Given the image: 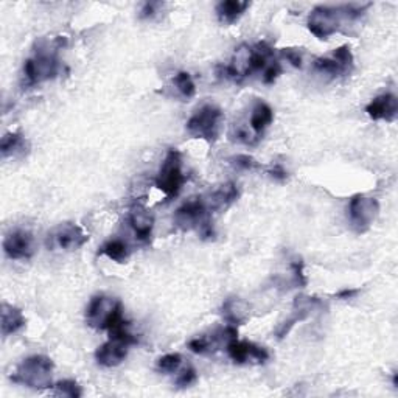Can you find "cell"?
Wrapping results in <instances>:
<instances>
[{
	"mask_svg": "<svg viewBox=\"0 0 398 398\" xmlns=\"http://www.w3.org/2000/svg\"><path fill=\"white\" fill-rule=\"evenodd\" d=\"M370 4L364 5H337L327 6L319 5L308 16L307 27L311 35L318 39H328L332 35L340 30L342 21H357L364 14Z\"/></svg>",
	"mask_w": 398,
	"mask_h": 398,
	"instance_id": "1",
	"label": "cell"
},
{
	"mask_svg": "<svg viewBox=\"0 0 398 398\" xmlns=\"http://www.w3.org/2000/svg\"><path fill=\"white\" fill-rule=\"evenodd\" d=\"M53 369L55 364L46 355H33V357L25 358L18 367H16L14 374L11 375L13 383L27 386L30 389H42L53 387Z\"/></svg>",
	"mask_w": 398,
	"mask_h": 398,
	"instance_id": "2",
	"label": "cell"
},
{
	"mask_svg": "<svg viewBox=\"0 0 398 398\" xmlns=\"http://www.w3.org/2000/svg\"><path fill=\"white\" fill-rule=\"evenodd\" d=\"M58 46L55 47H39L36 53L23 63V78L27 86L53 80L59 73V59L56 56Z\"/></svg>",
	"mask_w": 398,
	"mask_h": 398,
	"instance_id": "3",
	"label": "cell"
},
{
	"mask_svg": "<svg viewBox=\"0 0 398 398\" xmlns=\"http://www.w3.org/2000/svg\"><path fill=\"white\" fill-rule=\"evenodd\" d=\"M185 184V174L182 172V156L177 150L167 152L162 165L156 177V187L165 194L167 199H174L181 193Z\"/></svg>",
	"mask_w": 398,
	"mask_h": 398,
	"instance_id": "4",
	"label": "cell"
},
{
	"mask_svg": "<svg viewBox=\"0 0 398 398\" xmlns=\"http://www.w3.org/2000/svg\"><path fill=\"white\" fill-rule=\"evenodd\" d=\"M223 120L221 109L215 105H204L187 120V131L194 139L215 142L219 134V123Z\"/></svg>",
	"mask_w": 398,
	"mask_h": 398,
	"instance_id": "5",
	"label": "cell"
},
{
	"mask_svg": "<svg viewBox=\"0 0 398 398\" xmlns=\"http://www.w3.org/2000/svg\"><path fill=\"white\" fill-rule=\"evenodd\" d=\"M349 223L357 234L367 232L379 215V202L366 194H355L349 202Z\"/></svg>",
	"mask_w": 398,
	"mask_h": 398,
	"instance_id": "6",
	"label": "cell"
},
{
	"mask_svg": "<svg viewBox=\"0 0 398 398\" xmlns=\"http://www.w3.org/2000/svg\"><path fill=\"white\" fill-rule=\"evenodd\" d=\"M173 221L177 229L184 232L198 231L202 226L210 223V210L206 199L193 198L176 210Z\"/></svg>",
	"mask_w": 398,
	"mask_h": 398,
	"instance_id": "7",
	"label": "cell"
},
{
	"mask_svg": "<svg viewBox=\"0 0 398 398\" xmlns=\"http://www.w3.org/2000/svg\"><path fill=\"white\" fill-rule=\"evenodd\" d=\"M48 236L50 246L63 251H76L89 241V235L78 224L73 223H64L58 226Z\"/></svg>",
	"mask_w": 398,
	"mask_h": 398,
	"instance_id": "8",
	"label": "cell"
},
{
	"mask_svg": "<svg viewBox=\"0 0 398 398\" xmlns=\"http://www.w3.org/2000/svg\"><path fill=\"white\" fill-rule=\"evenodd\" d=\"M323 305L324 303L320 302L318 298H310V295H298L293 303V315L277 328L276 335L278 340H283L285 336L290 335V332L295 324H299V323H302V320L310 318L311 313L323 307Z\"/></svg>",
	"mask_w": 398,
	"mask_h": 398,
	"instance_id": "9",
	"label": "cell"
},
{
	"mask_svg": "<svg viewBox=\"0 0 398 398\" xmlns=\"http://www.w3.org/2000/svg\"><path fill=\"white\" fill-rule=\"evenodd\" d=\"M4 252L11 260H28L35 253V240L28 231H14L4 240Z\"/></svg>",
	"mask_w": 398,
	"mask_h": 398,
	"instance_id": "10",
	"label": "cell"
},
{
	"mask_svg": "<svg viewBox=\"0 0 398 398\" xmlns=\"http://www.w3.org/2000/svg\"><path fill=\"white\" fill-rule=\"evenodd\" d=\"M226 350L229 358L236 364H244L249 360L256 362H265L269 360V352L265 347H260L251 341H239V337L229 342Z\"/></svg>",
	"mask_w": 398,
	"mask_h": 398,
	"instance_id": "11",
	"label": "cell"
},
{
	"mask_svg": "<svg viewBox=\"0 0 398 398\" xmlns=\"http://www.w3.org/2000/svg\"><path fill=\"white\" fill-rule=\"evenodd\" d=\"M130 347L131 345L125 344L123 341L109 337V341L101 344L95 350V360L103 367H117L128 357Z\"/></svg>",
	"mask_w": 398,
	"mask_h": 398,
	"instance_id": "12",
	"label": "cell"
},
{
	"mask_svg": "<svg viewBox=\"0 0 398 398\" xmlns=\"http://www.w3.org/2000/svg\"><path fill=\"white\" fill-rule=\"evenodd\" d=\"M366 112L372 120H386L392 123L398 115V100L394 94L378 95L366 106Z\"/></svg>",
	"mask_w": 398,
	"mask_h": 398,
	"instance_id": "13",
	"label": "cell"
},
{
	"mask_svg": "<svg viewBox=\"0 0 398 398\" xmlns=\"http://www.w3.org/2000/svg\"><path fill=\"white\" fill-rule=\"evenodd\" d=\"M130 226L134 231L135 240L142 244H148L152 239V229H155V216L145 207L137 206L130 211Z\"/></svg>",
	"mask_w": 398,
	"mask_h": 398,
	"instance_id": "14",
	"label": "cell"
},
{
	"mask_svg": "<svg viewBox=\"0 0 398 398\" xmlns=\"http://www.w3.org/2000/svg\"><path fill=\"white\" fill-rule=\"evenodd\" d=\"M117 302L118 300H112L111 298H108V295H105V294L94 295L86 308V323L90 327L101 330L106 318L109 316V313L114 310Z\"/></svg>",
	"mask_w": 398,
	"mask_h": 398,
	"instance_id": "15",
	"label": "cell"
},
{
	"mask_svg": "<svg viewBox=\"0 0 398 398\" xmlns=\"http://www.w3.org/2000/svg\"><path fill=\"white\" fill-rule=\"evenodd\" d=\"M239 198L240 190L236 187V184L227 182L211 193L206 202L210 211H221L231 207L235 201H239Z\"/></svg>",
	"mask_w": 398,
	"mask_h": 398,
	"instance_id": "16",
	"label": "cell"
},
{
	"mask_svg": "<svg viewBox=\"0 0 398 398\" xmlns=\"http://www.w3.org/2000/svg\"><path fill=\"white\" fill-rule=\"evenodd\" d=\"M27 324L22 310L13 307L10 303H2L0 308V327H2V336H10L18 333Z\"/></svg>",
	"mask_w": 398,
	"mask_h": 398,
	"instance_id": "17",
	"label": "cell"
},
{
	"mask_svg": "<svg viewBox=\"0 0 398 398\" xmlns=\"http://www.w3.org/2000/svg\"><path fill=\"white\" fill-rule=\"evenodd\" d=\"M273 122H274L273 108H271L268 103H265V101H257V105L252 109L251 120H249L253 137L258 140Z\"/></svg>",
	"mask_w": 398,
	"mask_h": 398,
	"instance_id": "18",
	"label": "cell"
},
{
	"mask_svg": "<svg viewBox=\"0 0 398 398\" xmlns=\"http://www.w3.org/2000/svg\"><path fill=\"white\" fill-rule=\"evenodd\" d=\"M223 318L229 325H240L249 318L248 303L239 298H229L223 303Z\"/></svg>",
	"mask_w": 398,
	"mask_h": 398,
	"instance_id": "19",
	"label": "cell"
},
{
	"mask_svg": "<svg viewBox=\"0 0 398 398\" xmlns=\"http://www.w3.org/2000/svg\"><path fill=\"white\" fill-rule=\"evenodd\" d=\"M249 2H240V0H224L216 5V14L221 23L232 25L246 13Z\"/></svg>",
	"mask_w": 398,
	"mask_h": 398,
	"instance_id": "20",
	"label": "cell"
},
{
	"mask_svg": "<svg viewBox=\"0 0 398 398\" xmlns=\"http://www.w3.org/2000/svg\"><path fill=\"white\" fill-rule=\"evenodd\" d=\"M27 150L28 143L21 132H8L2 137V142H0V152H2L4 157L23 155Z\"/></svg>",
	"mask_w": 398,
	"mask_h": 398,
	"instance_id": "21",
	"label": "cell"
},
{
	"mask_svg": "<svg viewBox=\"0 0 398 398\" xmlns=\"http://www.w3.org/2000/svg\"><path fill=\"white\" fill-rule=\"evenodd\" d=\"M130 248L123 240H109L105 243L100 249V256H105L109 260L115 261V263H125L126 260L130 258Z\"/></svg>",
	"mask_w": 398,
	"mask_h": 398,
	"instance_id": "22",
	"label": "cell"
},
{
	"mask_svg": "<svg viewBox=\"0 0 398 398\" xmlns=\"http://www.w3.org/2000/svg\"><path fill=\"white\" fill-rule=\"evenodd\" d=\"M313 67H315L316 72L332 76V78H336V76H345V75L352 73V70H349V69H347V67H344L333 56H330V58H318L316 61L313 63Z\"/></svg>",
	"mask_w": 398,
	"mask_h": 398,
	"instance_id": "23",
	"label": "cell"
},
{
	"mask_svg": "<svg viewBox=\"0 0 398 398\" xmlns=\"http://www.w3.org/2000/svg\"><path fill=\"white\" fill-rule=\"evenodd\" d=\"M173 84L176 90L179 92L181 97L184 98H193L197 95V84H194L192 75L189 72H179L174 78Z\"/></svg>",
	"mask_w": 398,
	"mask_h": 398,
	"instance_id": "24",
	"label": "cell"
},
{
	"mask_svg": "<svg viewBox=\"0 0 398 398\" xmlns=\"http://www.w3.org/2000/svg\"><path fill=\"white\" fill-rule=\"evenodd\" d=\"M181 364L182 357L179 353H167L157 360L156 367L159 372H162V374H173V372L181 367Z\"/></svg>",
	"mask_w": 398,
	"mask_h": 398,
	"instance_id": "25",
	"label": "cell"
},
{
	"mask_svg": "<svg viewBox=\"0 0 398 398\" xmlns=\"http://www.w3.org/2000/svg\"><path fill=\"white\" fill-rule=\"evenodd\" d=\"M55 392L58 395L63 397H70V398H80L83 395V389L81 386L76 383L75 379H63L58 381L56 384H53Z\"/></svg>",
	"mask_w": 398,
	"mask_h": 398,
	"instance_id": "26",
	"label": "cell"
},
{
	"mask_svg": "<svg viewBox=\"0 0 398 398\" xmlns=\"http://www.w3.org/2000/svg\"><path fill=\"white\" fill-rule=\"evenodd\" d=\"M332 56L335 59H337L344 67H347L349 70H353V66H355V58H353V53H352V48L350 46H341V47H337L333 50V53Z\"/></svg>",
	"mask_w": 398,
	"mask_h": 398,
	"instance_id": "27",
	"label": "cell"
},
{
	"mask_svg": "<svg viewBox=\"0 0 398 398\" xmlns=\"http://www.w3.org/2000/svg\"><path fill=\"white\" fill-rule=\"evenodd\" d=\"M198 379V372L193 366H187L185 367L179 375L176 378V386L177 387H189L192 384L197 383Z\"/></svg>",
	"mask_w": 398,
	"mask_h": 398,
	"instance_id": "28",
	"label": "cell"
},
{
	"mask_svg": "<svg viewBox=\"0 0 398 398\" xmlns=\"http://www.w3.org/2000/svg\"><path fill=\"white\" fill-rule=\"evenodd\" d=\"M291 271H293V282L295 286L303 288L307 286L308 281H307V276L303 273V261L302 258H295L293 263H291Z\"/></svg>",
	"mask_w": 398,
	"mask_h": 398,
	"instance_id": "29",
	"label": "cell"
},
{
	"mask_svg": "<svg viewBox=\"0 0 398 398\" xmlns=\"http://www.w3.org/2000/svg\"><path fill=\"white\" fill-rule=\"evenodd\" d=\"M231 162L236 167L240 168V170H256V168L260 167V164L257 162L256 159L248 156V155H239L231 159Z\"/></svg>",
	"mask_w": 398,
	"mask_h": 398,
	"instance_id": "30",
	"label": "cell"
},
{
	"mask_svg": "<svg viewBox=\"0 0 398 398\" xmlns=\"http://www.w3.org/2000/svg\"><path fill=\"white\" fill-rule=\"evenodd\" d=\"M282 72H283V69H282L281 63L273 61L263 70V83L265 84H274V81L282 75Z\"/></svg>",
	"mask_w": 398,
	"mask_h": 398,
	"instance_id": "31",
	"label": "cell"
},
{
	"mask_svg": "<svg viewBox=\"0 0 398 398\" xmlns=\"http://www.w3.org/2000/svg\"><path fill=\"white\" fill-rule=\"evenodd\" d=\"M282 56L286 59L288 63H290L291 66L294 67H298V69H300L302 67V55L298 52V50H293V48H283L282 50Z\"/></svg>",
	"mask_w": 398,
	"mask_h": 398,
	"instance_id": "32",
	"label": "cell"
},
{
	"mask_svg": "<svg viewBox=\"0 0 398 398\" xmlns=\"http://www.w3.org/2000/svg\"><path fill=\"white\" fill-rule=\"evenodd\" d=\"M162 6V4H156V2H147L143 5L142 11H140V18L142 19H151L152 16H156L159 11V8Z\"/></svg>",
	"mask_w": 398,
	"mask_h": 398,
	"instance_id": "33",
	"label": "cell"
},
{
	"mask_svg": "<svg viewBox=\"0 0 398 398\" xmlns=\"http://www.w3.org/2000/svg\"><path fill=\"white\" fill-rule=\"evenodd\" d=\"M268 173L271 174V177H274L276 181H285L288 177V173L282 165H274Z\"/></svg>",
	"mask_w": 398,
	"mask_h": 398,
	"instance_id": "34",
	"label": "cell"
},
{
	"mask_svg": "<svg viewBox=\"0 0 398 398\" xmlns=\"http://www.w3.org/2000/svg\"><path fill=\"white\" fill-rule=\"evenodd\" d=\"M358 293H360V290H349V288H345V290H342V291H340V293L336 294V298L347 300V299L355 298V295H357Z\"/></svg>",
	"mask_w": 398,
	"mask_h": 398,
	"instance_id": "35",
	"label": "cell"
}]
</instances>
